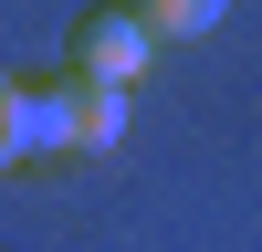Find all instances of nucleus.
<instances>
[{"instance_id":"1","label":"nucleus","mask_w":262,"mask_h":252,"mask_svg":"<svg viewBox=\"0 0 262 252\" xmlns=\"http://www.w3.org/2000/svg\"><path fill=\"white\" fill-rule=\"evenodd\" d=\"M126 147V95L95 74H32L21 84V168H63V158H116Z\"/></svg>"},{"instance_id":"2","label":"nucleus","mask_w":262,"mask_h":252,"mask_svg":"<svg viewBox=\"0 0 262 252\" xmlns=\"http://www.w3.org/2000/svg\"><path fill=\"white\" fill-rule=\"evenodd\" d=\"M63 63H74V74H95V84H116V95H126V84H137L147 63H158V42H147V32H137V11L116 0V11H84L74 32H63Z\"/></svg>"},{"instance_id":"3","label":"nucleus","mask_w":262,"mask_h":252,"mask_svg":"<svg viewBox=\"0 0 262 252\" xmlns=\"http://www.w3.org/2000/svg\"><path fill=\"white\" fill-rule=\"evenodd\" d=\"M126 11H137V32L168 53V42H200V32H221V11H231V0H126Z\"/></svg>"},{"instance_id":"4","label":"nucleus","mask_w":262,"mask_h":252,"mask_svg":"<svg viewBox=\"0 0 262 252\" xmlns=\"http://www.w3.org/2000/svg\"><path fill=\"white\" fill-rule=\"evenodd\" d=\"M0 168H21V74H0Z\"/></svg>"}]
</instances>
